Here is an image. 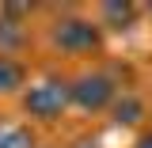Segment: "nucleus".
I'll return each instance as SVG.
<instances>
[{
    "instance_id": "nucleus-1",
    "label": "nucleus",
    "mask_w": 152,
    "mask_h": 148,
    "mask_svg": "<svg viewBox=\"0 0 152 148\" xmlns=\"http://www.w3.org/2000/svg\"><path fill=\"white\" fill-rule=\"evenodd\" d=\"M50 42L65 53H91L103 46V27L91 23V19H80V15H69V19H57L53 31H50Z\"/></svg>"
},
{
    "instance_id": "nucleus-2",
    "label": "nucleus",
    "mask_w": 152,
    "mask_h": 148,
    "mask_svg": "<svg viewBox=\"0 0 152 148\" xmlns=\"http://www.w3.org/2000/svg\"><path fill=\"white\" fill-rule=\"evenodd\" d=\"M69 103H72V95H69V84H65V80H42V84H31L27 95H23V110L31 114V118H42V122L61 118Z\"/></svg>"
},
{
    "instance_id": "nucleus-3",
    "label": "nucleus",
    "mask_w": 152,
    "mask_h": 148,
    "mask_svg": "<svg viewBox=\"0 0 152 148\" xmlns=\"http://www.w3.org/2000/svg\"><path fill=\"white\" fill-rule=\"evenodd\" d=\"M69 95H72V103L80 106V110H107V106H114V99H118V87H114V80L107 72H84L76 76L72 84H69Z\"/></svg>"
},
{
    "instance_id": "nucleus-4",
    "label": "nucleus",
    "mask_w": 152,
    "mask_h": 148,
    "mask_svg": "<svg viewBox=\"0 0 152 148\" xmlns=\"http://www.w3.org/2000/svg\"><path fill=\"white\" fill-rule=\"evenodd\" d=\"M133 19H137V4H122V0H110L99 8V27L107 31H129Z\"/></svg>"
},
{
    "instance_id": "nucleus-5",
    "label": "nucleus",
    "mask_w": 152,
    "mask_h": 148,
    "mask_svg": "<svg viewBox=\"0 0 152 148\" xmlns=\"http://www.w3.org/2000/svg\"><path fill=\"white\" fill-rule=\"evenodd\" d=\"M110 114H114V122L118 125H137L141 118H145V103L137 99V95H129V91H122L118 99H114V106H110Z\"/></svg>"
},
{
    "instance_id": "nucleus-6",
    "label": "nucleus",
    "mask_w": 152,
    "mask_h": 148,
    "mask_svg": "<svg viewBox=\"0 0 152 148\" xmlns=\"http://www.w3.org/2000/svg\"><path fill=\"white\" fill-rule=\"evenodd\" d=\"M23 42H27V31H23V23L19 19H8L0 15V53H15V50H23Z\"/></svg>"
},
{
    "instance_id": "nucleus-7",
    "label": "nucleus",
    "mask_w": 152,
    "mask_h": 148,
    "mask_svg": "<svg viewBox=\"0 0 152 148\" xmlns=\"http://www.w3.org/2000/svg\"><path fill=\"white\" fill-rule=\"evenodd\" d=\"M23 80H27V69L19 65L15 57L0 53V95H8V91H15V87H23Z\"/></svg>"
},
{
    "instance_id": "nucleus-8",
    "label": "nucleus",
    "mask_w": 152,
    "mask_h": 148,
    "mask_svg": "<svg viewBox=\"0 0 152 148\" xmlns=\"http://www.w3.org/2000/svg\"><path fill=\"white\" fill-rule=\"evenodd\" d=\"M0 148H34V137L23 129V125L0 122Z\"/></svg>"
},
{
    "instance_id": "nucleus-9",
    "label": "nucleus",
    "mask_w": 152,
    "mask_h": 148,
    "mask_svg": "<svg viewBox=\"0 0 152 148\" xmlns=\"http://www.w3.org/2000/svg\"><path fill=\"white\" fill-rule=\"evenodd\" d=\"M133 148H152V133H141V137H137V144Z\"/></svg>"
},
{
    "instance_id": "nucleus-10",
    "label": "nucleus",
    "mask_w": 152,
    "mask_h": 148,
    "mask_svg": "<svg viewBox=\"0 0 152 148\" xmlns=\"http://www.w3.org/2000/svg\"><path fill=\"white\" fill-rule=\"evenodd\" d=\"M76 148H95V141H80V144H76Z\"/></svg>"
}]
</instances>
